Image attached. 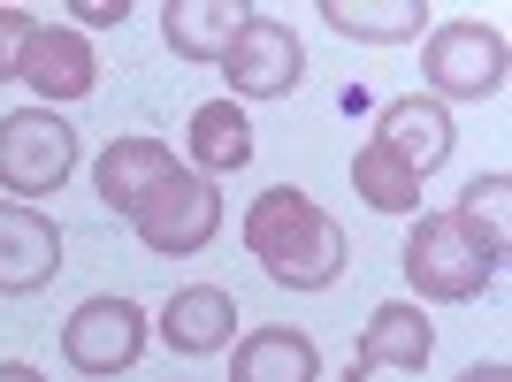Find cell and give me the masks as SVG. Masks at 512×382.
I'll use <instances>...</instances> for the list:
<instances>
[{
    "instance_id": "6da1fadb",
    "label": "cell",
    "mask_w": 512,
    "mask_h": 382,
    "mask_svg": "<svg viewBox=\"0 0 512 382\" xmlns=\"http://www.w3.org/2000/svg\"><path fill=\"white\" fill-rule=\"evenodd\" d=\"M237 237H245V253H253L283 291H329V283L344 276V260H352V245H344V230L329 222V207L299 184L260 191L253 207H245V230Z\"/></svg>"
},
{
    "instance_id": "7a4b0ae2",
    "label": "cell",
    "mask_w": 512,
    "mask_h": 382,
    "mask_svg": "<svg viewBox=\"0 0 512 382\" xmlns=\"http://www.w3.org/2000/svg\"><path fill=\"white\" fill-rule=\"evenodd\" d=\"M406 283H413V298H436V306H467V298H482L497 283V268L505 260L482 245V237L459 222V214H421L406 230Z\"/></svg>"
},
{
    "instance_id": "3957f363",
    "label": "cell",
    "mask_w": 512,
    "mask_h": 382,
    "mask_svg": "<svg viewBox=\"0 0 512 382\" xmlns=\"http://www.w3.org/2000/svg\"><path fill=\"white\" fill-rule=\"evenodd\" d=\"M421 69H428V100H497L505 92V69H512V46L497 23L482 16H451L428 31L421 46Z\"/></svg>"
},
{
    "instance_id": "277c9868",
    "label": "cell",
    "mask_w": 512,
    "mask_h": 382,
    "mask_svg": "<svg viewBox=\"0 0 512 382\" xmlns=\"http://www.w3.org/2000/svg\"><path fill=\"white\" fill-rule=\"evenodd\" d=\"M77 169V130L54 115V107H16L0 115V191L31 207V199H54Z\"/></svg>"
},
{
    "instance_id": "5b68a950",
    "label": "cell",
    "mask_w": 512,
    "mask_h": 382,
    "mask_svg": "<svg viewBox=\"0 0 512 382\" xmlns=\"http://www.w3.org/2000/svg\"><path fill=\"white\" fill-rule=\"evenodd\" d=\"M222 85H230V100L245 107V100H283V92H299V77H306V46H299V31L283 16H268V8H253V16L237 23V39H230V54H222Z\"/></svg>"
},
{
    "instance_id": "8992f818",
    "label": "cell",
    "mask_w": 512,
    "mask_h": 382,
    "mask_svg": "<svg viewBox=\"0 0 512 382\" xmlns=\"http://www.w3.org/2000/svg\"><path fill=\"white\" fill-rule=\"evenodd\" d=\"M130 230H138V245H146V253L192 260V253H207L214 237H222V191H214L207 176L176 169L169 184L146 199V207L130 214Z\"/></svg>"
},
{
    "instance_id": "52a82bcc",
    "label": "cell",
    "mask_w": 512,
    "mask_h": 382,
    "mask_svg": "<svg viewBox=\"0 0 512 382\" xmlns=\"http://www.w3.org/2000/svg\"><path fill=\"white\" fill-rule=\"evenodd\" d=\"M138 352H146V306H138V298L107 291V298H85V306L62 321V360L77 367V375H92V382L138 367Z\"/></svg>"
},
{
    "instance_id": "ba28073f",
    "label": "cell",
    "mask_w": 512,
    "mask_h": 382,
    "mask_svg": "<svg viewBox=\"0 0 512 382\" xmlns=\"http://www.w3.org/2000/svg\"><path fill=\"white\" fill-rule=\"evenodd\" d=\"M428 352H436V329H428L421 298H383V306L367 314L360 352H352V367H344L337 382H375L383 367H398V375H421Z\"/></svg>"
},
{
    "instance_id": "9c48e42d",
    "label": "cell",
    "mask_w": 512,
    "mask_h": 382,
    "mask_svg": "<svg viewBox=\"0 0 512 382\" xmlns=\"http://www.w3.org/2000/svg\"><path fill=\"white\" fill-rule=\"evenodd\" d=\"M23 92L39 107H62V100H85V92H100V62H92V39L77 31V23H39V39H31V54H23Z\"/></svg>"
},
{
    "instance_id": "30bf717a",
    "label": "cell",
    "mask_w": 512,
    "mask_h": 382,
    "mask_svg": "<svg viewBox=\"0 0 512 382\" xmlns=\"http://www.w3.org/2000/svg\"><path fill=\"white\" fill-rule=\"evenodd\" d=\"M62 276V230L39 207L0 199V298H31Z\"/></svg>"
},
{
    "instance_id": "8fae6325",
    "label": "cell",
    "mask_w": 512,
    "mask_h": 382,
    "mask_svg": "<svg viewBox=\"0 0 512 382\" xmlns=\"http://www.w3.org/2000/svg\"><path fill=\"white\" fill-rule=\"evenodd\" d=\"M375 146L398 153L413 176H436L451 161V146H459V130H451V107L444 100H428V92H406V100H390L383 115H375Z\"/></svg>"
},
{
    "instance_id": "7c38bea8",
    "label": "cell",
    "mask_w": 512,
    "mask_h": 382,
    "mask_svg": "<svg viewBox=\"0 0 512 382\" xmlns=\"http://www.w3.org/2000/svg\"><path fill=\"white\" fill-rule=\"evenodd\" d=\"M176 169H184V161H176V146H161V138H115V146H100V161H92V191H100V207H115L130 222Z\"/></svg>"
},
{
    "instance_id": "4fadbf2b",
    "label": "cell",
    "mask_w": 512,
    "mask_h": 382,
    "mask_svg": "<svg viewBox=\"0 0 512 382\" xmlns=\"http://www.w3.org/2000/svg\"><path fill=\"white\" fill-rule=\"evenodd\" d=\"M161 344H169V352H192V360L230 352L237 344V298L222 291V283H184V291L161 306Z\"/></svg>"
},
{
    "instance_id": "5bb4252c",
    "label": "cell",
    "mask_w": 512,
    "mask_h": 382,
    "mask_svg": "<svg viewBox=\"0 0 512 382\" xmlns=\"http://www.w3.org/2000/svg\"><path fill=\"white\" fill-rule=\"evenodd\" d=\"M184 153H192L184 169L207 176V184L214 176H237L253 161V123H245V107H237L230 92H222V100H199L192 123H184Z\"/></svg>"
},
{
    "instance_id": "9a60e30c",
    "label": "cell",
    "mask_w": 512,
    "mask_h": 382,
    "mask_svg": "<svg viewBox=\"0 0 512 382\" xmlns=\"http://www.w3.org/2000/svg\"><path fill=\"white\" fill-rule=\"evenodd\" d=\"M253 16V8H237V0H161V39H169L176 62H222L237 39V23Z\"/></svg>"
},
{
    "instance_id": "2e32d148",
    "label": "cell",
    "mask_w": 512,
    "mask_h": 382,
    "mask_svg": "<svg viewBox=\"0 0 512 382\" xmlns=\"http://www.w3.org/2000/svg\"><path fill=\"white\" fill-rule=\"evenodd\" d=\"M230 382H321V344L306 329H253L230 344Z\"/></svg>"
},
{
    "instance_id": "e0dca14e",
    "label": "cell",
    "mask_w": 512,
    "mask_h": 382,
    "mask_svg": "<svg viewBox=\"0 0 512 382\" xmlns=\"http://www.w3.org/2000/svg\"><path fill=\"white\" fill-rule=\"evenodd\" d=\"M321 23L344 31V39H360V46H413L428 8L421 0H321Z\"/></svg>"
},
{
    "instance_id": "ac0fdd59",
    "label": "cell",
    "mask_w": 512,
    "mask_h": 382,
    "mask_svg": "<svg viewBox=\"0 0 512 382\" xmlns=\"http://www.w3.org/2000/svg\"><path fill=\"white\" fill-rule=\"evenodd\" d=\"M352 191H360V207H375V214H413L421 207V176H413L398 153H383L375 138L352 153Z\"/></svg>"
},
{
    "instance_id": "d6986e66",
    "label": "cell",
    "mask_w": 512,
    "mask_h": 382,
    "mask_svg": "<svg viewBox=\"0 0 512 382\" xmlns=\"http://www.w3.org/2000/svg\"><path fill=\"white\" fill-rule=\"evenodd\" d=\"M505 207H512V176L490 169V176H474V184L459 191V207H451V214H459V222H467L497 260H505Z\"/></svg>"
},
{
    "instance_id": "ffe728a7",
    "label": "cell",
    "mask_w": 512,
    "mask_h": 382,
    "mask_svg": "<svg viewBox=\"0 0 512 382\" xmlns=\"http://www.w3.org/2000/svg\"><path fill=\"white\" fill-rule=\"evenodd\" d=\"M31 39H39V16H31V8H0V85H16V77H23Z\"/></svg>"
},
{
    "instance_id": "44dd1931",
    "label": "cell",
    "mask_w": 512,
    "mask_h": 382,
    "mask_svg": "<svg viewBox=\"0 0 512 382\" xmlns=\"http://www.w3.org/2000/svg\"><path fill=\"white\" fill-rule=\"evenodd\" d=\"M130 8L123 0H77V8H69V23H77V31H85V23H123Z\"/></svg>"
},
{
    "instance_id": "7402d4cb",
    "label": "cell",
    "mask_w": 512,
    "mask_h": 382,
    "mask_svg": "<svg viewBox=\"0 0 512 382\" xmlns=\"http://www.w3.org/2000/svg\"><path fill=\"white\" fill-rule=\"evenodd\" d=\"M459 382H512V367H505V360H482V367H467Z\"/></svg>"
},
{
    "instance_id": "603a6c76",
    "label": "cell",
    "mask_w": 512,
    "mask_h": 382,
    "mask_svg": "<svg viewBox=\"0 0 512 382\" xmlns=\"http://www.w3.org/2000/svg\"><path fill=\"white\" fill-rule=\"evenodd\" d=\"M0 382H46V375L31 360H0Z\"/></svg>"
}]
</instances>
